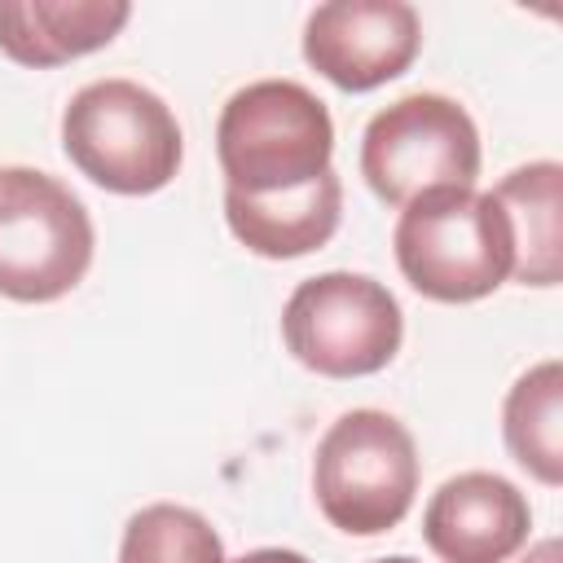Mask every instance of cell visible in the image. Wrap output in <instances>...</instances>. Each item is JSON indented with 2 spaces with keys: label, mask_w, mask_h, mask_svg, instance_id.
<instances>
[{
  "label": "cell",
  "mask_w": 563,
  "mask_h": 563,
  "mask_svg": "<svg viewBox=\"0 0 563 563\" xmlns=\"http://www.w3.org/2000/svg\"><path fill=\"white\" fill-rule=\"evenodd\" d=\"M216 158L224 194H290L330 172L334 119L312 88L295 79H255L224 101L216 119Z\"/></svg>",
  "instance_id": "1"
},
{
  "label": "cell",
  "mask_w": 563,
  "mask_h": 563,
  "mask_svg": "<svg viewBox=\"0 0 563 563\" xmlns=\"http://www.w3.org/2000/svg\"><path fill=\"white\" fill-rule=\"evenodd\" d=\"M62 150L97 189L145 198L176 180L185 136L172 106L145 84L97 79L66 101Z\"/></svg>",
  "instance_id": "2"
},
{
  "label": "cell",
  "mask_w": 563,
  "mask_h": 563,
  "mask_svg": "<svg viewBox=\"0 0 563 563\" xmlns=\"http://www.w3.org/2000/svg\"><path fill=\"white\" fill-rule=\"evenodd\" d=\"M400 277L435 303H475L493 295L515 264L510 229L493 194L427 189L400 207L391 233Z\"/></svg>",
  "instance_id": "3"
},
{
  "label": "cell",
  "mask_w": 563,
  "mask_h": 563,
  "mask_svg": "<svg viewBox=\"0 0 563 563\" xmlns=\"http://www.w3.org/2000/svg\"><path fill=\"white\" fill-rule=\"evenodd\" d=\"M418 493V444L383 409H347L317 440L312 497L330 528L347 537L391 532Z\"/></svg>",
  "instance_id": "4"
},
{
  "label": "cell",
  "mask_w": 563,
  "mask_h": 563,
  "mask_svg": "<svg viewBox=\"0 0 563 563\" xmlns=\"http://www.w3.org/2000/svg\"><path fill=\"white\" fill-rule=\"evenodd\" d=\"M88 207L40 167H0V295L53 303L92 268Z\"/></svg>",
  "instance_id": "5"
},
{
  "label": "cell",
  "mask_w": 563,
  "mask_h": 563,
  "mask_svg": "<svg viewBox=\"0 0 563 563\" xmlns=\"http://www.w3.org/2000/svg\"><path fill=\"white\" fill-rule=\"evenodd\" d=\"M286 352L321 378H365L396 361L405 312L396 295L347 268L303 277L282 308Z\"/></svg>",
  "instance_id": "6"
},
{
  "label": "cell",
  "mask_w": 563,
  "mask_h": 563,
  "mask_svg": "<svg viewBox=\"0 0 563 563\" xmlns=\"http://www.w3.org/2000/svg\"><path fill=\"white\" fill-rule=\"evenodd\" d=\"M361 176L387 207H405L427 189H475L479 128L453 97L409 92L365 123Z\"/></svg>",
  "instance_id": "7"
},
{
  "label": "cell",
  "mask_w": 563,
  "mask_h": 563,
  "mask_svg": "<svg viewBox=\"0 0 563 563\" xmlns=\"http://www.w3.org/2000/svg\"><path fill=\"white\" fill-rule=\"evenodd\" d=\"M422 48L418 9L405 0H330L303 22V62L343 92L400 79Z\"/></svg>",
  "instance_id": "8"
},
{
  "label": "cell",
  "mask_w": 563,
  "mask_h": 563,
  "mask_svg": "<svg viewBox=\"0 0 563 563\" xmlns=\"http://www.w3.org/2000/svg\"><path fill=\"white\" fill-rule=\"evenodd\" d=\"M532 506L493 471L444 479L422 510V541L440 563H506L528 545Z\"/></svg>",
  "instance_id": "9"
},
{
  "label": "cell",
  "mask_w": 563,
  "mask_h": 563,
  "mask_svg": "<svg viewBox=\"0 0 563 563\" xmlns=\"http://www.w3.org/2000/svg\"><path fill=\"white\" fill-rule=\"evenodd\" d=\"M128 18V0H0V53L48 70L106 48Z\"/></svg>",
  "instance_id": "10"
},
{
  "label": "cell",
  "mask_w": 563,
  "mask_h": 563,
  "mask_svg": "<svg viewBox=\"0 0 563 563\" xmlns=\"http://www.w3.org/2000/svg\"><path fill=\"white\" fill-rule=\"evenodd\" d=\"M343 216V180L339 172H321L312 185L277 194V198H242L224 194V220L229 233L264 260H299L308 251H321Z\"/></svg>",
  "instance_id": "11"
},
{
  "label": "cell",
  "mask_w": 563,
  "mask_h": 563,
  "mask_svg": "<svg viewBox=\"0 0 563 563\" xmlns=\"http://www.w3.org/2000/svg\"><path fill=\"white\" fill-rule=\"evenodd\" d=\"M493 202L510 229V277L519 286H559L563 282V167L554 158L523 163L501 176Z\"/></svg>",
  "instance_id": "12"
},
{
  "label": "cell",
  "mask_w": 563,
  "mask_h": 563,
  "mask_svg": "<svg viewBox=\"0 0 563 563\" xmlns=\"http://www.w3.org/2000/svg\"><path fill=\"white\" fill-rule=\"evenodd\" d=\"M506 453L545 488L563 484V365L550 356L515 378L501 405Z\"/></svg>",
  "instance_id": "13"
},
{
  "label": "cell",
  "mask_w": 563,
  "mask_h": 563,
  "mask_svg": "<svg viewBox=\"0 0 563 563\" xmlns=\"http://www.w3.org/2000/svg\"><path fill=\"white\" fill-rule=\"evenodd\" d=\"M119 563H229L220 532L189 506L154 501L123 523Z\"/></svg>",
  "instance_id": "14"
},
{
  "label": "cell",
  "mask_w": 563,
  "mask_h": 563,
  "mask_svg": "<svg viewBox=\"0 0 563 563\" xmlns=\"http://www.w3.org/2000/svg\"><path fill=\"white\" fill-rule=\"evenodd\" d=\"M229 563H312V559H308V554H299V550L260 545V550H246V554H238V559H229Z\"/></svg>",
  "instance_id": "15"
},
{
  "label": "cell",
  "mask_w": 563,
  "mask_h": 563,
  "mask_svg": "<svg viewBox=\"0 0 563 563\" xmlns=\"http://www.w3.org/2000/svg\"><path fill=\"white\" fill-rule=\"evenodd\" d=\"M519 563H563V545H559V537H545V541H537Z\"/></svg>",
  "instance_id": "16"
},
{
  "label": "cell",
  "mask_w": 563,
  "mask_h": 563,
  "mask_svg": "<svg viewBox=\"0 0 563 563\" xmlns=\"http://www.w3.org/2000/svg\"><path fill=\"white\" fill-rule=\"evenodd\" d=\"M374 563H418V559H409V554H387V559H374Z\"/></svg>",
  "instance_id": "17"
}]
</instances>
